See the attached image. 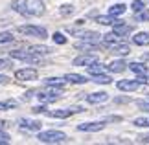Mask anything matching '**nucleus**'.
<instances>
[{"label":"nucleus","instance_id":"ddd939ff","mask_svg":"<svg viewBox=\"0 0 149 145\" xmlns=\"http://www.w3.org/2000/svg\"><path fill=\"white\" fill-rule=\"evenodd\" d=\"M134 44H138V46H147L149 44V33L147 31H140V33H136L134 35Z\"/></svg>","mask_w":149,"mask_h":145},{"label":"nucleus","instance_id":"bb28decb","mask_svg":"<svg viewBox=\"0 0 149 145\" xmlns=\"http://www.w3.org/2000/svg\"><path fill=\"white\" fill-rule=\"evenodd\" d=\"M111 81H112V79L109 77V75H103V74L94 75V83H98V85H109Z\"/></svg>","mask_w":149,"mask_h":145},{"label":"nucleus","instance_id":"c756f323","mask_svg":"<svg viewBox=\"0 0 149 145\" xmlns=\"http://www.w3.org/2000/svg\"><path fill=\"white\" fill-rule=\"evenodd\" d=\"M74 13V8L70 4H65V6H61V15L63 17H68V15H72Z\"/></svg>","mask_w":149,"mask_h":145},{"label":"nucleus","instance_id":"2f4dec72","mask_svg":"<svg viewBox=\"0 0 149 145\" xmlns=\"http://www.w3.org/2000/svg\"><path fill=\"white\" fill-rule=\"evenodd\" d=\"M52 39H54L57 44H66V37L63 35V33H59V31H57V33H54V37H52Z\"/></svg>","mask_w":149,"mask_h":145},{"label":"nucleus","instance_id":"a211bd4d","mask_svg":"<svg viewBox=\"0 0 149 145\" xmlns=\"http://www.w3.org/2000/svg\"><path fill=\"white\" fill-rule=\"evenodd\" d=\"M112 51L116 55H129L131 53V50H129V46H125V44H112Z\"/></svg>","mask_w":149,"mask_h":145},{"label":"nucleus","instance_id":"6e6552de","mask_svg":"<svg viewBox=\"0 0 149 145\" xmlns=\"http://www.w3.org/2000/svg\"><path fill=\"white\" fill-rule=\"evenodd\" d=\"M94 62H98V57L96 55H81V57H76L72 61V65L74 66H90Z\"/></svg>","mask_w":149,"mask_h":145},{"label":"nucleus","instance_id":"f8f14e48","mask_svg":"<svg viewBox=\"0 0 149 145\" xmlns=\"http://www.w3.org/2000/svg\"><path fill=\"white\" fill-rule=\"evenodd\" d=\"M19 123L24 127V129H30V130H41V127H42L41 121H33V119H28V118L19 119Z\"/></svg>","mask_w":149,"mask_h":145},{"label":"nucleus","instance_id":"473e14b6","mask_svg":"<svg viewBox=\"0 0 149 145\" xmlns=\"http://www.w3.org/2000/svg\"><path fill=\"white\" fill-rule=\"evenodd\" d=\"M136 19H138V20H149V9L138 11V13H136Z\"/></svg>","mask_w":149,"mask_h":145},{"label":"nucleus","instance_id":"aec40b11","mask_svg":"<svg viewBox=\"0 0 149 145\" xmlns=\"http://www.w3.org/2000/svg\"><path fill=\"white\" fill-rule=\"evenodd\" d=\"M79 37L85 39V40H90V42H98L100 44V37L98 33H94V31H83V33H79Z\"/></svg>","mask_w":149,"mask_h":145},{"label":"nucleus","instance_id":"a19ab883","mask_svg":"<svg viewBox=\"0 0 149 145\" xmlns=\"http://www.w3.org/2000/svg\"><path fill=\"white\" fill-rule=\"evenodd\" d=\"M138 140H140V143H149V136H142Z\"/></svg>","mask_w":149,"mask_h":145},{"label":"nucleus","instance_id":"f257e3e1","mask_svg":"<svg viewBox=\"0 0 149 145\" xmlns=\"http://www.w3.org/2000/svg\"><path fill=\"white\" fill-rule=\"evenodd\" d=\"M39 140L42 143H61V142L66 140V134L61 130H46V132L39 134Z\"/></svg>","mask_w":149,"mask_h":145},{"label":"nucleus","instance_id":"423d86ee","mask_svg":"<svg viewBox=\"0 0 149 145\" xmlns=\"http://www.w3.org/2000/svg\"><path fill=\"white\" fill-rule=\"evenodd\" d=\"M15 77L19 81H35L37 79V70H33V68H22V70L15 72Z\"/></svg>","mask_w":149,"mask_h":145},{"label":"nucleus","instance_id":"cd10ccee","mask_svg":"<svg viewBox=\"0 0 149 145\" xmlns=\"http://www.w3.org/2000/svg\"><path fill=\"white\" fill-rule=\"evenodd\" d=\"M11 8H13L15 11H17V13H20V15H30V13H28V9H24V8H22V6H20V2H17V0H15V2H11Z\"/></svg>","mask_w":149,"mask_h":145},{"label":"nucleus","instance_id":"79ce46f5","mask_svg":"<svg viewBox=\"0 0 149 145\" xmlns=\"http://www.w3.org/2000/svg\"><path fill=\"white\" fill-rule=\"evenodd\" d=\"M8 108H9V107H8V103H6V101L0 103V110H8Z\"/></svg>","mask_w":149,"mask_h":145},{"label":"nucleus","instance_id":"a878e982","mask_svg":"<svg viewBox=\"0 0 149 145\" xmlns=\"http://www.w3.org/2000/svg\"><path fill=\"white\" fill-rule=\"evenodd\" d=\"M87 70H88V74H90V75H98V74H103V66H101V65H98V62H94V65L87 66Z\"/></svg>","mask_w":149,"mask_h":145},{"label":"nucleus","instance_id":"ea45409f","mask_svg":"<svg viewBox=\"0 0 149 145\" xmlns=\"http://www.w3.org/2000/svg\"><path fill=\"white\" fill-rule=\"evenodd\" d=\"M8 77H6V75H2V74H0V85H6V83H8Z\"/></svg>","mask_w":149,"mask_h":145},{"label":"nucleus","instance_id":"c03bdc74","mask_svg":"<svg viewBox=\"0 0 149 145\" xmlns=\"http://www.w3.org/2000/svg\"><path fill=\"white\" fill-rule=\"evenodd\" d=\"M147 2H149V0H147Z\"/></svg>","mask_w":149,"mask_h":145},{"label":"nucleus","instance_id":"e433bc0d","mask_svg":"<svg viewBox=\"0 0 149 145\" xmlns=\"http://www.w3.org/2000/svg\"><path fill=\"white\" fill-rule=\"evenodd\" d=\"M8 142H9V136L6 134V132L0 130V143H8Z\"/></svg>","mask_w":149,"mask_h":145},{"label":"nucleus","instance_id":"2eb2a0df","mask_svg":"<svg viewBox=\"0 0 149 145\" xmlns=\"http://www.w3.org/2000/svg\"><path fill=\"white\" fill-rule=\"evenodd\" d=\"M30 51L31 53H37V55H48V53H52V48L50 46H30Z\"/></svg>","mask_w":149,"mask_h":145},{"label":"nucleus","instance_id":"f704fd0d","mask_svg":"<svg viewBox=\"0 0 149 145\" xmlns=\"http://www.w3.org/2000/svg\"><path fill=\"white\" fill-rule=\"evenodd\" d=\"M13 66V62L9 59H0V68H11Z\"/></svg>","mask_w":149,"mask_h":145},{"label":"nucleus","instance_id":"37998d69","mask_svg":"<svg viewBox=\"0 0 149 145\" xmlns=\"http://www.w3.org/2000/svg\"><path fill=\"white\" fill-rule=\"evenodd\" d=\"M147 101H149V94H147Z\"/></svg>","mask_w":149,"mask_h":145},{"label":"nucleus","instance_id":"58836bf2","mask_svg":"<svg viewBox=\"0 0 149 145\" xmlns=\"http://www.w3.org/2000/svg\"><path fill=\"white\" fill-rule=\"evenodd\" d=\"M138 107H140L142 110H146V112H149V103H144V101H140V103H138Z\"/></svg>","mask_w":149,"mask_h":145},{"label":"nucleus","instance_id":"20e7f679","mask_svg":"<svg viewBox=\"0 0 149 145\" xmlns=\"http://www.w3.org/2000/svg\"><path fill=\"white\" fill-rule=\"evenodd\" d=\"M19 31L28 35V37H39V39H46L48 37L46 30H44V28H39V26H20Z\"/></svg>","mask_w":149,"mask_h":145},{"label":"nucleus","instance_id":"f3484780","mask_svg":"<svg viewBox=\"0 0 149 145\" xmlns=\"http://www.w3.org/2000/svg\"><path fill=\"white\" fill-rule=\"evenodd\" d=\"M66 81H70V83H76V85H85V83H88L87 77H83V75H77V74H68V75H66Z\"/></svg>","mask_w":149,"mask_h":145},{"label":"nucleus","instance_id":"1a4fd4ad","mask_svg":"<svg viewBox=\"0 0 149 145\" xmlns=\"http://www.w3.org/2000/svg\"><path fill=\"white\" fill-rule=\"evenodd\" d=\"M142 86V83L138 79L136 81H129V79H123V81H118V88L120 90H129V92H133V90H138Z\"/></svg>","mask_w":149,"mask_h":145},{"label":"nucleus","instance_id":"7c9ffc66","mask_svg":"<svg viewBox=\"0 0 149 145\" xmlns=\"http://www.w3.org/2000/svg\"><path fill=\"white\" fill-rule=\"evenodd\" d=\"M133 123L136 127H149V118H136Z\"/></svg>","mask_w":149,"mask_h":145},{"label":"nucleus","instance_id":"4468645a","mask_svg":"<svg viewBox=\"0 0 149 145\" xmlns=\"http://www.w3.org/2000/svg\"><path fill=\"white\" fill-rule=\"evenodd\" d=\"M39 101H42V103H54L59 99V96H55V94H50V92H39Z\"/></svg>","mask_w":149,"mask_h":145},{"label":"nucleus","instance_id":"4c0bfd02","mask_svg":"<svg viewBox=\"0 0 149 145\" xmlns=\"http://www.w3.org/2000/svg\"><path fill=\"white\" fill-rule=\"evenodd\" d=\"M33 112H35V114H41V112H46V107H44V105H39V107H33Z\"/></svg>","mask_w":149,"mask_h":145},{"label":"nucleus","instance_id":"6ab92c4d","mask_svg":"<svg viewBox=\"0 0 149 145\" xmlns=\"http://www.w3.org/2000/svg\"><path fill=\"white\" fill-rule=\"evenodd\" d=\"M125 66H127V65H125L123 61H112L111 65H109V70L114 72V74H120V72L125 70Z\"/></svg>","mask_w":149,"mask_h":145},{"label":"nucleus","instance_id":"b1692460","mask_svg":"<svg viewBox=\"0 0 149 145\" xmlns=\"http://www.w3.org/2000/svg\"><path fill=\"white\" fill-rule=\"evenodd\" d=\"M103 39H105V42H109V44H118L120 42V35H118V33L116 31H111V33H107V35L105 37H103Z\"/></svg>","mask_w":149,"mask_h":145},{"label":"nucleus","instance_id":"f03ea898","mask_svg":"<svg viewBox=\"0 0 149 145\" xmlns=\"http://www.w3.org/2000/svg\"><path fill=\"white\" fill-rule=\"evenodd\" d=\"M79 112H83V108H79V107H70V108H59V110H46V116H50V118H59V119H66V118H70L72 114H79Z\"/></svg>","mask_w":149,"mask_h":145},{"label":"nucleus","instance_id":"4be33fe9","mask_svg":"<svg viewBox=\"0 0 149 145\" xmlns=\"http://www.w3.org/2000/svg\"><path fill=\"white\" fill-rule=\"evenodd\" d=\"M114 31H116L120 37H122V35H129V33L133 31V26H129V24H118V26H114Z\"/></svg>","mask_w":149,"mask_h":145},{"label":"nucleus","instance_id":"5701e85b","mask_svg":"<svg viewBox=\"0 0 149 145\" xmlns=\"http://www.w3.org/2000/svg\"><path fill=\"white\" fill-rule=\"evenodd\" d=\"M98 42H90V40H85V42H76L77 50H98Z\"/></svg>","mask_w":149,"mask_h":145},{"label":"nucleus","instance_id":"0eeeda50","mask_svg":"<svg viewBox=\"0 0 149 145\" xmlns=\"http://www.w3.org/2000/svg\"><path fill=\"white\" fill-rule=\"evenodd\" d=\"M103 127H105L103 121H90V123L77 125V130H81V132H100Z\"/></svg>","mask_w":149,"mask_h":145},{"label":"nucleus","instance_id":"9d476101","mask_svg":"<svg viewBox=\"0 0 149 145\" xmlns=\"http://www.w3.org/2000/svg\"><path fill=\"white\" fill-rule=\"evenodd\" d=\"M96 22H98V24H103V26H118V24H123V20L116 19L114 15H111V17H98Z\"/></svg>","mask_w":149,"mask_h":145},{"label":"nucleus","instance_id":"7ed1b4c3","mask_svg":"<svg viewBox=\"0 0 149 145\" xmlns=\"http://www.w3.org/2000/svg\"><path fill=\"white\" fill-rule=\"evenodd\" d=\"M9 55H11V57H15V59L26 61V62H33V65H37V62H41V55H37V53H31V51L13 50V51H9Z\"/></svg>","mask_w":149,"mask_h":145},{"label":"nucleus","instance_id":"c85d7f7f","mask_svg":"<svg viewBox=\"0 0 149 145\" xmlns=\"http://www.w3.org/2000/svg\"><path fill=\"white\" fill-rule=\"evenodd\" d=\"M6 42H13V35H11L9 31L0 33V44H6Z\"/></svg>","mask_w":149,"mask_h":145},{"label":"nucleus","instance_id":"72a5a7b5","mask_svg":"<svg viewBox=\"0 0 149 145\" xmlns=\"http://www.w3.org/2000/svg\"><path fill=\"white\" fill-rule=\"evenodd\" d=\"M131 8H133V11H136V13H138V11L144 9V2H142V0H134Z\"/></svg>","mask_w":149,"mask_h":145},{"label":"nucleus","instance_id":"9b49d317","mask_svg":"<svg viewBox=\"0 0 149 145\" xmlns=\"http://www.w3.org/2000/svg\"><path fill=\"white\" fill-rule=\"evenodd\" d=\"M109 99V96L105 94V92H94V94L87 96V101L92 103V105H98V103H105Z\"/></svg>","mask_w":149,"mask_h":145},{"label":"nucleus","instance_id":"dca6fc26","mask_svg":"<svg viewBox=\"0 0 149 145\" xmlns=\"http://www.w3.org/2000/svg\"><path fill=\"white\" fill-rule=\"evenodd\" d=\"M44 85H52V86H65L66 85V77H48L44 79Z\"/></svg>","mask_w":149,"mask_h":145},{"label":"nucleus","instance_id":"c9c22d12","mask_svg":"<svg viewBox=\"0 0 149 145\" xmlns=\"http://www.w3.org/2000/svg\"><path fill=\"white\" fill-rule=\"evenodd\" d=\"M138 81H140L142 85H149V75H147V74H144V75H140V77H138Z\"/></svg>","mask_w":149,"mask_h":145},{"label":"nucleus","instance_id":"39448f33","mask_svg":"<svg viewBox=\"0 0 149 145\" xmlns=\"http://www.w3.org/2000/svg\"><path fill=\"white\" fill-rule=\"evenodd\" d=\"M24 8L28 9L30 15H35V17L44 13V4L41 0H24Z\"/></svg>","mask_w":149,"mask_h":145},{"label":"nucleus","instance_id":"393cba45","mask_svg":"<svg viewBox=\"0 0 149 145\" xmlns=\"http://www.w3.org/2000/svg\"><path fill=\"white\" fill-rule=\"evenodd\" d=\"M109 13L114 15V17H116V15H122V13H125V6L123 4H114L112 8L109 9Z\"/></svg>","mask_w":149,"mask_h":145},{"label":"nucleus","instance_id":"412c9836","mask_svg":"<svg viewBox=\"0 0 149 145\" xmlns=\"http://www.w3.org/2000/svg\"><path fill=\"white\" fill-rule=\"evenodd\" d=\"M129 68H131V70H133L134 74H138V75L147 74V66H146V65H142V62H131Z\"/></svg>","mask_w":149,"mask_h":145}]
</instances>
